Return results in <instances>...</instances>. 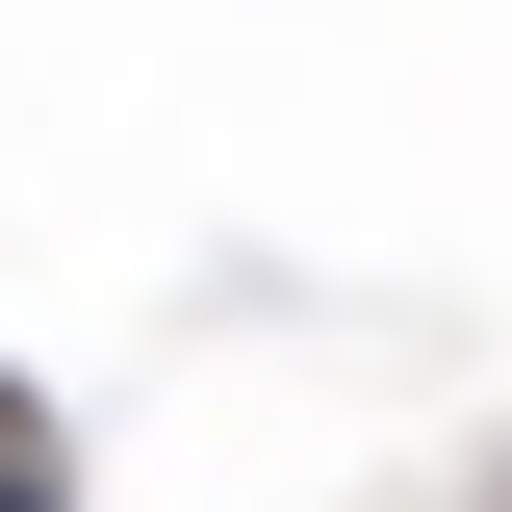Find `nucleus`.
I'll list each match as a JSON object with an SVG mask.
<instances>
[{
    "label": "nucleus",
    "mask_w": 512,
    "mask_h": 512,
    "mask_svg": "<svg viewBox=\"0 0 512 512\" xmlns=\"http://www.w3.org/2000/svg\"><path fill=\"white\" fill-rule=\"evenodd\" d=\"M0 512H77V461H52V410H26V359H0Z\"/></svg>",
    "instance_id": "nucleus-1"
}]
</instances>
